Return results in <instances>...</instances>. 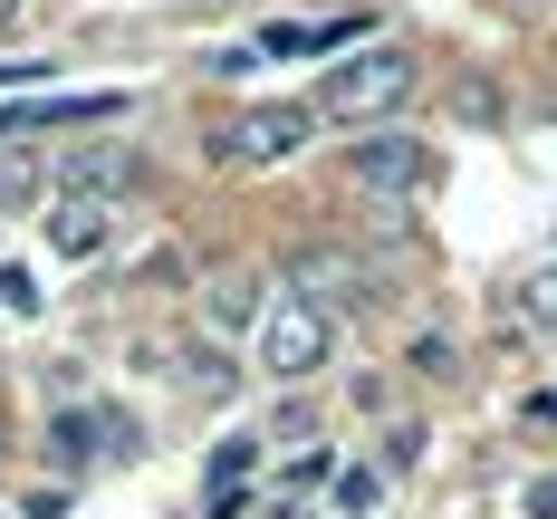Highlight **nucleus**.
Returning <instances> with one entry per match:
<instances>
[{"mask_svg": "<svg viewBox=\"0 0 557 519\" xmlns=\"http://www.w3.org/2000/svg\"><path fill=\"white\" fill-rule=\"evenodd\" d=\"M308 135H318V107H250V115H240V125L222 135V164L270 173V164H288Z\"/></svg>", "mask_w": 557, "mask_h": 519, "instance_id": "nucleus-5", "label": "nucleus"}, {"mask_svg": "<svg viewBox=\"0 0 557 519\" xmlns=\"http://www.w3.org/2000/svg\"><path fill=\"white\" fill-rule=\"evenodd\" d=\"M509 318H519V328H539V337H557V260L509 288Z\"/></svg>", "mask_w": 557, "mask_h": 519, "instance_id": "nucleus-13", "label": "nucleus"}, {"mask_svg": "<svg viewBox=\"0 0 557 519\" xmlns=\"http://www.w3.org/2000/svg\"><path fill=\"white\" fill-rule=\"evenodd\" d=\"M529 519H557V481H539V491H529Z\"/></svg>", "mask_w": 557, "mask_h": 519, "instance_id": "nucleus-19", "label": "nucleus"}, {"mask_svg": "<svg viewBox=\"0 0 557 519\" xmlns=\"http://www.w3.org/2000/svg\"><path fill=\"white\" fill-rule=\"evenodd\" d=\"M29 193H39V164H29L20 145H0V212H10V202H29Z\"/></svg>", "mask_w": 557, "mask_h": 519, "instance_id": "nucleus-15", "label": "nucleus"}, {"mask_svg": "<svg viewBox=\"0 0 557 519\" xmlns=\"http://www.w3.org/2000/svg\"><path fill=\"white\" fill-rule=\"evenodd\" d=\"M125 97H29V107L0 115V145H20V135H49V125H115Z\"/></svg>", "mask_w": 557, "mask_h": 519, "instance_id": "nucleus-7", "label": "nucleus"}, {"mask_svg": "<svg viewBox=\"0 0 557 519\" xmlns=\"http://www.w3.org/2000/svg\"><path fill=\"white\" fill-rule=\"evenodd\" d=\"M500 10H519V20H539V10H548V0H500Z\"/></svg>", "mask_w": 557, "mask_h": 519, "instance_id": "nucleus-20", "label": "nucleus"}, {"mask_svg": "<svg viewBox=\"0 0 557 519\" xmlns=\"http://www.w3.org/2000/svg\"><path fill=\"white\" fill-rule=\"evenodd\" d=\"M0 87H49V58H20V67H0Z\"/></svg>", "mask_w": 557, "mask_h": 519, "instance_id": "nucleus-18", "label": "nucleus"}, {"mask_svg": "<svg viewBox=\"0 0 557 519\" xmlns=\"http://www.w3.org/2000/svg\"><path fill=\"white\" fill-rule=\"evenodd\" d=\"M260 308H270V288H260V270H212V280H202V318H212L222 337H240V328H260Z\"/></svg>", "mask_w": 557, "mask_h": 519, "instance_id": "nucleus-8", "label": "nucleus"}, {"mask_svg": "<svg viewBox=\"0 0 557 519\" xmlns=\"http://www.w3.org/2000/svg\"><path fill=\"white\" fill-rule=\"evenodd\" d=\"M288 288H298L308 308H327V318H375V308H385V280H375L346 240H298V250H288Z\"/></svg>", "mask_w": 557, "mask_h": 519, "instance_id": "nucleus-2", "label": "nucleus"}, {"mask_svg": "<svg viewBox=\"0 0 557 519\" xmlns=\"http://www.w3.org/2000/svg\"><path fill=\"white\" fill-rule=\"evenodd\" d=\"M183 385H193V395H231V356H212V346H183Z\"/></svg>", "mask_w": 557, "mask_h": 519, "instance_id": "nucleus-14", "label": "nucleus"}, {"mask_svg": "<svg viewBox=\"0 0 557 519\" xmlns=\"http://www.w3.org/2000/svg\"><path fill=\"white\" fill-rule=\"evenodd\" d=\"M125 183H135V155H125V145H67V155H58V193H125Z\"/></svg>", "mask_w": 557, "mask_h": 519, "instance_id": "nucleus-9", "label": "nucleus"}, {"mask_svg": "<svg viewBox=\"0 0 557 519\" xmlns=\"http://www.w3.org/2000/svg\"><path fill=\"white\" fill-rule=\"evenodd\" d=\"M260 375H278V385H298V375H318L327 366V346H336V318L327 308H308L298 288H278L270 308H260Z\"/></svg>", "mask_w": 557, "mask_h": 519, "instance_id": "nucleus-3", "label": "nucleus"}, {"mask_svg": "<svg viewBox=\"0 0 557 519\" xmlns=\"http://www.w3.org/2000/svg\"><path fill=\"white\" fill-rule=\"evenodd\" d=\"M107 240H115V202L107 193H58L49 202V250L58 260H97Z\"/></svg>", "mask_w": 557, "mask_h": 519, "instance_id": "nucleus-6", "label": "nucleus"}, {"mask_svg": "<svg viewBox=\"0 0 557 519\" xmlns=\"http://www.w3.org/2000/svg\"><path fill=\"white\" fill-rule=\"evenodd\" d=\"M0 308H20V318L39 308V288H29V270H0Z\"/></svg>", "mask_w": 557, "mask_h": 519, "instance_id": "nucleus-17", "label": "nucleus"}, {"mask_svg": "<svg viewBox=\"0 0 557 519\" xmlns=\"http://www.w3.org/2000/svg\"><path fill=\"white\" fill-rule=\"evenodd\" d=\"M413 58L404 49H346V67H327V87H318V115H336V125H375V115H394L404 97H413Z\"/></svg>", "mask_w": 557, "mask_h": 519, "instance_id": "nucleus-1", "label": "nucleus"}, {"mask_svg": "<svg viewBox=\"0 0 557 519\" xmlns=\"http://www.w3.org/2000/svg\"><path fill=\"white\" fill-rule=\"evenodd\" d=\"M97 443H107V404H97V413H87V404H67V413L49 423V461H58V471H87Z\"/></svg>", "mask_w": 557, "mask_h": 519, "instance_id": "nucleus-11", "label": "nucleus"}, {"mask_svg": "<svg viewBox=\"0 0 557 519\" xmlns=\"http://www.w3.org/2000/svg\"><path fill=\"white\" fill-rule=\"evenodd\" d=\"M375 491H385L375 471H336V510H346V519H356V510H375Z\"/></svg>", "mask_w": 557, "mask_h": 519, "instance_id": "nucleus-16", "label": "nucleus"}, {"mask_svg": "<svg viewBox=\"0 0 557 519\" xmlns=\"http://www.w3.org/2000/svg\"><path fill=\"white\" fill-rule=\"evenodd\" d=\"M0 20H10V0H0Z\"/></svg>", "mask_w": 557, "mask_h": 519, "instance_id": "nucleus-21", "label": "nucleus"}, {"mask_svg": "<svg viewBox=\"0 0 557 519\" xmlns=\"http://www.w3.org/2000/svg\"><path fill=\"white\" fill-rule=\"evenodd\" d=\"M327 49H356V20H270L260 29V58H327Z\"/></svg>", "mask_w": 557, "mask_h": 519, "instance_id": "nucleus-10", "label": "nucleus"}, {"mask_svg": "<svg viewBox=\"0 0 557 519\" xmlns=\"http://www.w3.org/2000/svg\"><path fill=\"white\" fill-rule=\"evenodd\" d=\"M346 173H356V193H375V202H404V193H423V183H443V155L423 145V135H356L346 145Z\"/></svg>", "mask_w": 557, "mask_h": 519, "instance_id": "nucleus-4", "label": "nucleus"}, {"mask_svg": "<svg viewBox=\"0 0 557 519\" xmlns=\"http://www.w3.org/2000/svg\"><path fill=\"white\" fill-rule=\"evenodd\" d=\"M260 471V443L250 433H231L222 453H212V519H240V481Z\"/></svg>", "mask_w": 557, "mask_h": 519, "instance_id": "nucleus-12", "label": "nucleus"}]
</instances>
